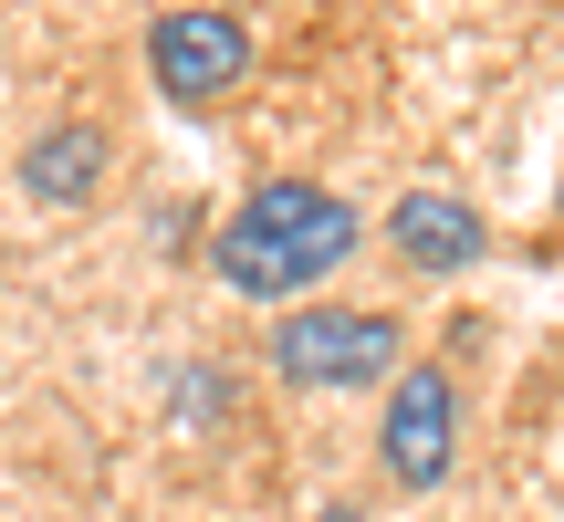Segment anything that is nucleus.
<instances>
[{
  "instance_id": "nucleus-4",
  "label": "nucleus",
  "mask_w": 564,
  "mask_h": 522,
  "mask_svg": "<svg viewBox=\"0 0 564 522\" xmlns=\"http://www.w3.org/2000/svg\"><path fill=\"white\" fill-rule=\"evenodd\" d=\"M147 74H158L167 105H220L230 84L251 74V32L230 11H167L147 32Z\"/></svg>"
},
{
  "instance_id": "nucleus-6",
  "label": "nucleus",
  "mask_w": 564,
  "mask_h": 522,
  "mask_svg": "<svg viewBox=\"0 0 564 522\" xmlns=\"http://www.w3.org/2000/svg\"><path fill=\"white\" fill-rule=\"evenodd\" d=\"M95 178H105V137L95 126H53V137L21 157V188H32L42 209H74V199H95Z\"/></svg>"
},
{
  "instance_id": "nucleus-1",
  "label": "nucleus",
  "mask_w": 564,
  "mask_h": 522,
  "mask_svg": "<svg viewBox=\"0 0 564 522\" xmlns=\"http://www.w3.org/2000/svg\"><path fill=\"white\" fill-rule=\"evenodd\" d=\"M356 241H366V230H356V209H345L335 188H314V178H262V188L220 220L209 261H220L230 293L282 303V293H314L324 272H345Z\"/></svg>"
},
{
  "instance_id": "nucleus-5",
  "label": "nucleus",
  "mask_w": 564,
  "mask_h": 522,
  "mask_svg": "<svg viewBox=\"0 0 564 522\" xmlns=\"http://www.w3.org/2000/svg\"><path fill=\"white\" fill-rule=\"evenodd\" d=\"M387 241H398V261H419V272H470L481 261V209L449 199V188H408L398 209H387Z\"/></svg>"
},
{
  "instance_id": "nucleus-3",
  "label": "nucleus",
  "mask_w": 564,
  "mask_h": 522,
  "mask_svg": "<svg viewBox=\"0 0 564 522\" xmlns=\"http://www.w3.org/2000/svg\"><path fill=\"white\" fill-rule=\"evenodd\" d=\"M377 449L408 491H440L449 481V449H460V387L440 366H398L387 387V418H377Z\"/></svg>"
},
{
  "instance_id": "nucleus-2",
  "label": "nucleus",
  "mask_w": 564,
  "mask_h": 522,
  "mask_svg": "<svg viewBox=\"0 0 564 522\" xmlns=\"http://www.w3.org/2000/svg\"><path fill=\"white\" fill-rule=\"evenodd\" d=\"M398 314H377V303H314V314H282L272 335V366L293 387H377L398 377Z\"/></svg>"
}]
</instances>
